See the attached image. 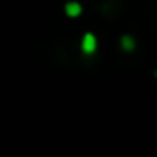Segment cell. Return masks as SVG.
I'll return each instance as SVG.
<instances>
[{"mask_svg": "<svg viewBox=\"0 0 157 157\" xmlns=\"http://www.w3.org/2000/svg\"><path fill=\"white\" fill-rule=\"evenodd\" d=\"M120 45H122V48H123V49H126V51L134 49V40H132L129 36H123V37H122V40H120Z\"/></svg>", "mask_w": 157, "mask_h": 157, "instance_id": "3957f363", "label": "cell"}, {"mask_svg": "<svg viewBox=\"0 0 157 157\" xmlns=\"http://www.w3.org/2000/svg\"><path fill=\"white\" fill-rule=\"evenodd\" d=\"M65 13L68 17H77V16H80L82 14V6L80 3H77V2H68L66 6H65Z\"/></svg>", "mask_w": 157, "mask_h": 157, "instance_id": "7a4b0ae2", "label": "cell"}, {"mask_svg": "<svg viewBox=\"0 0 157 157\" xmlns=\"http://www.w3.org/2000/svg\"><path fill=\"white\" fill-rule=\"evenodd\" d=\"M80 48H82V51L85 54H93L97 49V39H96V36L91 34V33H86L83 36V39H82Z\"/></svg>", "mask_w": 157, "mask_h": 157, "instance_id": "6da1fadb", "label": "cell"}]
</instances>
